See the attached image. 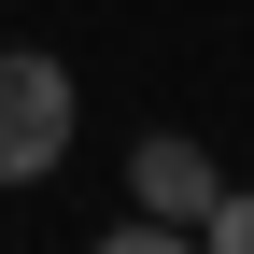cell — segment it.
I'll return each instance as SVG.
<instances>
[{
	"mask_svg": "<svg viewBox=\"0 0 254 254\" xmlns=\"http://www.w3.org/2000/svg\"><path fill=\"white\" fill-rule=\"evenodd\" d=\"M71 71L57 57H0V184H43L57 155H71Z\"/></svg>",
	"mask_w": 254,
	"mask_h": 254,
	"instance_id": "obj_1",
	"label": "cell"
},
{
	"mask_svg": "<svg viewBox=\"0 0 254 254\" xmlns=\"http://www.w3.org/2000/svg\"><path fill=\"white\" fill-rule=\"evenodd\" d=\"M127 198H141V212H155V226H198V212H212V198H226V170H212V155H198V141H184V127H155V141H141V155H127Z\"/></svg>",
	"mask_w": 254,
	"mask_h": 254,
	"instance_id": "obj_2",
	"label": "cell"
},
{
	"mask_svg": "<svg viewBox=\"0 0 254 254\" xmlns=\"http://www.w3.org/2000/svg\"><path fill=\"white\" fill-rule=\"evenodd\" d=\"M198 240H212V254H254V184H226V198L198 212Z\"/></svg>",
	"mask_w": 254,
	"mask_h": 254,
	"instance_id": "obj_3",
	"label": "cell"
},
{
	"mask_svg": "<svg viewBox=\"0 0 254 254\" xmlns=\"http://www.w3.org/2000/svg\"><path fill=\"white\" fill-rule=\"evenodd\" d=\"M99 254H212V240H198V226H155V212H127V226H113Z\"/></svg>",
	"mask_w": 254,
	"mask_h": 254,
	"instance_id": "obj_4",
	"label": "cell"
}]
</instances>
